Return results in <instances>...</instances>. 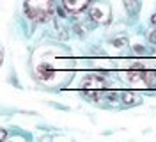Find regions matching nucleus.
Instances as JSON below:
<instances>
[{
    "label": "nucleus",
    "mask_w": 156,
    "mask_h": 142,
    "mask_svg": "<svg viewBox=\"0 0 156 142\" xmlns=\"http://www.w3.org/2000/svg\"><path fill=\"white\" fill-rule=\"evenodd\" d=\"M51 11H53V2L51 0H27L25 2V13L34 21L48 20Z\"/></svg>",
    "instance_id": "f257e3e1"
},
{
    "label": "nucleus",
    "mask_w": 156,
    "mask_h": 142,
    "mask_svg": "<svg viewBox=\"0 0 156 142\" xmlns=\"http://www.w3.org/2000/svg\"><path fill=\"white\" fill-rule=\"evenodd\" d=\"M129 82H144L146 85H156V71H129Z\"/></svg>",
    "instance_id": "f03ea898"
},
{
    "label": "nucleus",
    "mask_w": 156,
    "mask_h": 142,
    "mask_svg": "<svg viewBox=\"0 0 156 142\" xmlns=\"http://www.w3.org/2000/svg\"><path fill=\"white\" fill-rule=\"evenodd\" d=\"M62 2H64V7L75 14V13H82L89 5L90 0H62Z\"/></svg>",
    "instance_id": "7ed1b4c3"
},
{
    "label": "nucleus",
    "mask_w": 156,
    "mask_h": 142,
    "mask_svg": "<svg viewBox=\"0 0 156 142\" xmlns=\"http://www.w3.org/2000/svg\"><path fill=\"white\" fill-rule=\"evenodd\" d=\"M83 85H85V91L90 89V87H99V89H103V87H105V80H103V78H99V76L89 75V76L83 78Z\"/></svg>",
    "instance_id": "20e7f679"
},
{
    "label": "nucleus",
    "mask_w": 156,
    "mask_h": 142,
    "mask_svg": "<svg viewBox=\"0 0 156 142\" xmlns=\"http://www.w3.org/2000/svg\"><path fill=\"white\" fill-rule=\"evenodd\" d=\"M37 75L41 76L43 80H48V78L53 76V69L50 66H46V64H41V66L37 67Z\"/></svg>",
    "instance_id": "39448f33"
},
{
    "label": "nucleus",
    "mask_w": 156,
    "mask_h": 142,
    "mask_svg": "<svg viewBox=\"0 0 156 142\" xmlns=\"http://www.w3.org/2000/svg\"><path fill=\"white\" fill-rule=\"evenodd\" d=\"M90 18L94 20V21H107L108 16L107 14H103L101 7H94V9L90 11Z\"/></svg>",
    "instance_id": "423d86ee"
},
{
    "label": "nucleus",
    "mask_w": 156,
    "mask_h": 142,
    "mask_svg": "<svg viewBox=\"0 0 156 142\" xmlns=\"http://www.w3.org/2000/svg\"><path fill=\"white\" fill-rule=\"evenodd\" d=\"M5 137H7V132L0 128V142H4V140H5Z\"/></svg>",
    "instance_id": "0eeeda50"
},
{
    "label": "nucleus",
    "mask_w": 156,
    "mask_h": 142,
    "mask_svg": "<svg viewBox=\"0 0 156 142\" xmlns=\"http://www.w3.org/2000/svg\"><path fill=\"white\" fill-rule=\"evenodd\" d=\"M151 43H156V32L154 34H151Z\"/></svg>",
    "instance_id": "6e6552de"
},
{
    "label": "nucleus",
    "mask_w": 156,
    "mask_h": 142,
    "mask_svg": "<svg viewBox=\"0 0 156 142\" xmlns=\"http://www.w3.org/2000/svg\"><path fill=\"white\" fill-rule=\"evenodd\" d=\"M153 23H154V25H156V14H154V16H153Z\"/></svg>",
    "instance_id": "1a4fd4ad"
},
{
    "label": "nucleus",
    "mask_w": 156,
    "mask_h": 142,
    "mask_svg": "<svg viewBox=\"0 0 156 142\" xmlns=\"http://www.w3.org/2000/svg\"><path fill=\"white\" fill-rule=\"evenodd\" d=\"M0 64H2V52H0Z\"/></svg>",
    "instance_id": "9d476101"
}]
</instances>
